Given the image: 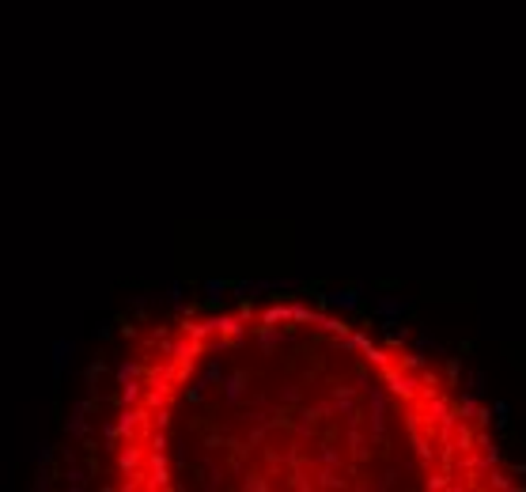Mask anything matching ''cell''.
<instances>
[{
  "label": "cell",
  "instance_id": "obj_1",
  "mask_svg": "<svg viewBox=\"0 0 526 492\" xmlns=\"http://www.w3.org/2000/svg\"><path fill=\"white\" fill-rule=\"evenodd\" d=\"M458 417L421 356L303 307L156 319L103 428L118 492L451 485Z\"/></svg>",
  "mask_w": 526,
  "mask_h": 492
}]
</instances>
